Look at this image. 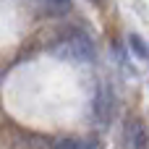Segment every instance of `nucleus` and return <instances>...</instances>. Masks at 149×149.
Instances as JSON below:
<instances>
[{
	"label": "nucleus",
	"instance_id": "nucleus-5",
	"mask_svg": "<svg viewBox=\"0 0 149 149\" xmlns=\"http://www.w3.org/2000/svg\"><path fill=\"white\" fill-rule=\"evenodd\" d=\"M55 149H100L94 139H60L55 141Z\"/></svg>",
	"mask_w": 149,
	"mask_h": 149
},
{
	"label": "nucleus",
	"instance_id": "nucleus-4",
	"mask_svg": "<svg viewBox=\"0 0 149 149\" xmlns=\"http://www.w3.org/2000/svg\"><path fill=\"white\" fill-rule=\"evenodd\" d=\"M37 3H39V8H42L47 16H65V13L73 8L71 0H37Z\"/></svg>",
	"mask_w": 149,
	"mask_h": 149
},
{
	"label": "nucleus",
	"instance_id": "nucleus-3",
	"mask_svg": "<svg viewBox=\"0 0 149 149\" xmlns=\"http://www.w3.org/2000/svg\"><path fill=\"white\" fill-rule=\"evenodd\" d=\"M113 107H115V100H113V92H110V86H100L97 89V97H94V115L102 120V123H107L110 120V115H113Z\"/></svg>",
	"mask_w": 149,
	"mask_h": 149
},
{
	"label": "nucleus",
	"instance_id": "nucleus-2",
	"mask_svg": "<svg viewBox=\"0 0 149 149\" xmlns=\"http://www.w3.org/2000/svg\"><path fill=\"white\" fill-rule=\"evenodd\" d=\"M123 139H126V147H128V149H149L147 126H144L139 118H128V120H126Z\"/></svg>",
	"mask_w": 149,
	"mask_h": 149
},
{
	"label": "nucleus",
	"instance_id": "nucleus-1",
	"mask_svg": "<svg viewBox=\"0 0 149 149\" xmlns=\"http://www.w3.org/2000/svg\"><path fill=\"white\" fill-rule=\"evenodd\" d=\"M55 55H60L63 60H79V63H89L94 58V45L86 34L81 31H71L65 34L55 47H52Z\"/></svg>",
	"mask_w": 149,
	"mask_h": 149
},
{
	"label": "nucleus",
	"instance_id": "nucleus-6",
	"mask_svg": "<svg viewBox=\"0 0 149 149\" xmlns=\"http://www.w3.org/2000/svg\"><path fill=\"white\" fill-rule=\"evenodd\" d=\"M131 47H134V52L139 55V58H149V52H147V45L136 37V34H131Z\"/></svg>",
	"mask_w": 149,
	"mask_h": 149
}]
</instances>
